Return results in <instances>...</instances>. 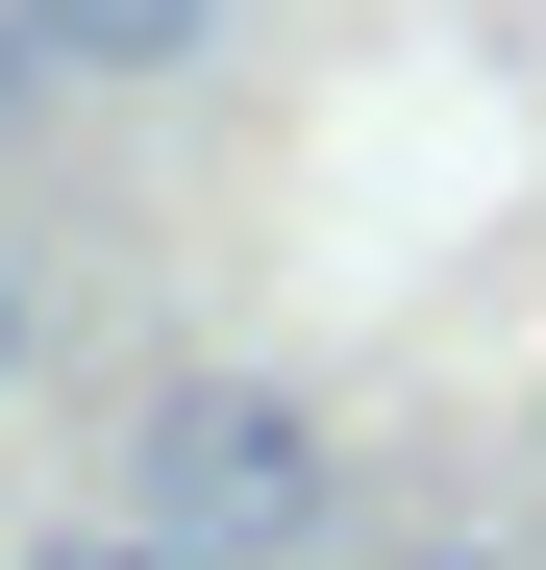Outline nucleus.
<instances>
[{
    "instance_id": "20e7f679",
    "label": "nucleus",
    "mask_w": 546,
    "mask_h": 570,
    "mask_svg": "<svg viewBox=\"0 0 546 570\" xmlns=\"http://www.w3.org/2000/svg\"><path fill=\"white\" fill-rule=\"evenodd\" d=\"M0 397H26V273H0Z\"/></svg>"
},
{
    "instance_id": "7ed1b4c3",
    "label": "nucleus",
    "mask_w": 546,
    "mask_h": 570,
    "mask_svg": "<svg viewBox=\"0 0 546 570\" xmlns=\"http://www.w3.org/2000/svg\"><path fill=\"white\" fill-rule=\"evenodd\" d=\"M50 100H75V75H50V50H26V0H0V149H26V125H50Z\"/></svg>"
},
{
    "instance_id": "f03ea898",
    "label": "nucleus",
    "mask_w": 546,
    "mask_h": 570,
    "mask_svg": "<svg viewBox=\"0 0 546 570\" xmlns=\"http://www.w3.org/2000/svg\"><path fill=\"white\" fill-rule=\"evenodd\" d=\"M26 50L75 75V100H149V75H199V50H224V0H26Z\"/></svg>"
},
{
    "instance_id": "f257e3e1",
    "label": "nucleus",
    "mask_w": 546,
    "mask_h": 570,
    "mask_svg": "<svg viewBox=\"0 0 546 570\" xmlns=\"http://www.w3.org/2000/svg\"><path fill=\"white\" fill-rule=\"evenodd\" d=\"M125 546H348V446L273 372H174L125 422Z\"/></svg>"
}]
</instances>
